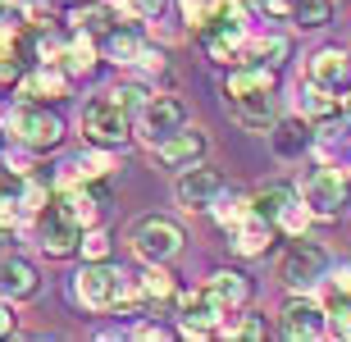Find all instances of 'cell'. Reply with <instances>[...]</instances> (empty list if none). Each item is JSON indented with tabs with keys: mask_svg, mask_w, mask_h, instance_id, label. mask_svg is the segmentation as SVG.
Returning a JSON list of instances; mask_svg holds the SVG:
<instances>
[{
	"mask_svg": "<svg viewBox=\"0 0 351 342\" xmlns=\"http://www.w3.org/2000/svg\"><path fill=\"white\" fill-rule=\"evenodd\" d=\"M301 201H306V210L315 219H338L347 210L351 201V183L342 169H315L306 173V183H301Z\"/></svg>",
	"mask_w": 351,
	"mask_h": 342,
	"instance_id": "cell-4",
	"label": "cell"
},
{
	"mask_svg": "<svg viewBox=\"0 0 351 342\" xmlns=\"http://www.w3.org/2000/svg\"><path fill=\"white\" fill-rule=\"evenodd\" d=\"M5 128H10L23 146H32V151H51V146H60V137H64L60 114H51L41 101H23V106H14L10 119H5Z\"/></svg>",
	"mask_w": 351,
	"mask_h": 342,
	"instance_id": "cell-3",
	"label": "cell"
},
{
	"mask_svg": "<svg viewBox=\"0 0 351 342\" xmlns=\"http://www.w3.org/2000/svg\"><path fill=\"white\" fill-rule=\"evenodd\" d=\"M228 233H233V251L237 256H265L269 242H274V224L265 219V215H256V210H251L242 224H233Z\"/></svg>",
	"mask_w": 351,
	"mask_h": 342,
	"instance_id": "cell-15",
	"label": "cell"
},
{
	"mask_svg": "<svg viewBox=\"0 0 351 342\" xmlns=\"http://www.w3.org/2000/svg\"><path fill=\"white\" fill-rule=\"evenodd\" d=\"M110 96H114L128 114H142V106L151 101V96H146V87H137V82H132V87H119V92H110Z\"/></svg>",
	"mask_w": 351,
	"mask_h": 342,
	"instance_id": "cell-29",
	"label": "cell"
},
{
	"mask_svg": "<svg viewBox=\"0 0 351 342\" xmlns=\"http://www.w3.org/2000/svg\"><path fill=\"white\" fill-rule=\"evenodd\" d=\"M91 64H96V46H91V32H82V37H73L64 46V69L69 73H87Z\"/></svg>",
	"mask_w": 351,
	"mask_h": 342,
	"instance_id": "cell-24",
	"label": "cell"
},
{
	"mask_svg": "<svg viewBox=\"0 0 351 342\" xmlns=\"http://www.w3.org/2000/svg\"><path fill=\"white\" fill-rule=\"evenodd\" d=\"M292 51V46H287V37H265V41H256V46H251L247 51V60H256V64H283V55Z\"/></svg>",
	"mask_w": 351,
	"mask_h": 342,
	"instance_id": "cell-27",
	"label": "cell"
},
{
	"mask_svg": "<svg viewBox=\"0 0 351 342\" xmlns=\"http://www.w3.org/2000/svg\"><path fill=\"white\" fill-rule=\"evenodd\" d=\"M82 256H87V260H105V256H110V237L105 233H87L82 237Z\"/></svg>",
	"mask_w": 351,
	"mask_h": 342,
	"instance_id": "cell-31",
	"label": "cell"
},
{
	"mask_svg": "<svg viewBox=\"0 0 351 342\" xmlns=\"http://www.w3.org/2000/svg\"><path fill=\"white\" fill-rule=\"evenodd\" d=\"M228 338H247V342H261V338H269V324H265L261 315H242L233 324V329H228Z\"/></svg>",
	"mask_w": 351,
	"mask_h": 342,
	"instance_id": "cell-28",
	"label": "cell"
},
{
	"mask_svg": "<svg viewBox=\"0 0 351 342\" xmlns=\"http://www.w3.org/2000/svg\"><path fill=\"white\" fill-rule=\"evenodd\" d=\"M206 132L201 128H187L182 123L178 132H169L165 142H156V160L165 164V169H192V164H201V156H206Z\"/></svg>",
	"mask_w": 351,
	"mask_h": 342,
	"instance_id": "cell-9",
	"label": "cell"
},
{
	"mask_svg": "<svg viewBox=\"0 0 351 342\" xmlns=\"http://www.w3.org/2000/svg\"><path fill=\"white\" fill-rule=\"evenodd\" d=\"M182 123H187V110H182V101H173V96H151L142 106V137L151 146L165 142L169 132H178Z\"/></svg>",
	"mask_w": 351,
	"mask_h": 342,
	"instance_id": "cell-11",
	"label": "cell"
},
{
	"mask_svg": "<svg viewBox=\"0 0 351 342\" xmlns=\"http://www.w3.org/2000/svg\"><path fill=\"white\" fill-rule=\"evenodd\" d=\"M132 5H137V14H165L169 0H132Z\"/></svg>",
	"mask_w": 351,
	"mask_h": 342,
	"instance_id": "cell-35",
	"label": "cell"
},
{
	"mask_svg": "<svg viewBox=\"0 0 351 342\" xmlns=\"http://www.w3.org/2000/svg\"><path fill=\"white\" fill-rule=\"evenodd\" d=\"M73 23H78V32H110L114 27V14H110V5H78L73 10Z\"/></svg>",
	"mask_w": 351,
	"mask_h": 342,
	"instance_id": "cell-25",
	"label": "cell"
},
{
	"mask_svg": "<svg viewBox=\"0 0 351 342\" xmlns=\"http://www.w3.org/2000/svg\"><path fill=\"white\" fill-rule=\"evenodd\" d=\"M292 19H297L301 27H324L328 19H333V5H328V0H297V5H292Z\"/></svg>",
	"mask_w": 351,
	"mask_h": 342,
	"instance_id": "cell-26",
	"label": "cell"
},
{
	"mask_svg": "<svg viewBox=\"0 0 351 342\" xmlns=\"http://www.w3.org/2000/svg\"><path fill=\"white\" fill-rule=\"evenodd\" d=\"M210 288H215V297H219L228 310H237V306L251 302V278L242 274V269H219V274L210 278Z\"/></svg>",
	"mask_w": 351,
	"mask_h": 342,
	"instance_id": "cell-19",
	"label": "cell"
},
{
	"mask_svg": "<svg viewBox=\"0 0 351 342\" xmlns=\"http://www.w3.org/2000/svg\"><path fill=\"white\" fill-rule=\"evenodd\" d=\"M173 292H178V283H173V274L165 269V265H151L142 274V297L146 302H169Z\"/></svg>",
	"mask_w": 351,
	"mask_h": 342,
	"instance_id": "cell-23",
	"label": "cell"
},
{
	"mask_svg": "<svg viewBox=\"0 0 351 342\" xmlns=\"http://www.w3.org/2000/svg\"><path fill=\"white\" fill-rule=\"evenodd\" d=\"M0 142H5V132H0Z\"/></svg>",
	"mask_w": 351,
	"mask_h": 342,
	"instance_id": "cell-39",
	"label": "cell"
},
{
	"mask_svg": "<svg viewBox=\"0 0 351 342\" xmlns=\"http://www.w3.org/2000/svg\"><path fill=\"white\" fill-rule=\"evenodd\" d=\"M333 292H351V265H342L338 274H333Z\"/></svg>",
	"mask_w": 351,
	"mask_h": 342,
	"instance_id": "cell-34",
	"label": "cell"
},
{
	"mask_svg": "<svg viewBox=\"0 0 351 342\" xmlns=\"http://www.w3.org/2000/svg\"><path fill=\"white\" fill-rule=\"evenodd\" d=\"M19 82H23V69H19V60H0V96L5 92H14V87H19Z\"/></svg>",
	"mask_w": 351,
	"mask_h": 342,
	"instance_id": "cell-30",
	"label": "cell"
},
{
	"mask_svg": "<svg viewBox=\"0 0 351 342\" xmlns=\"http://www.w3.org/2000/svg\"><path fill=\"white\" fill-rule=\"evenodd\" d=\"M306 78L328 87V92H351V55L342 46H324V51L311 55V64H306Z\"/></svg>",
	"mask_w": 351,
	"mask_h": 342,
	"instance_id": "cell-10",
	"label": "cell"
},
{
	"mask_svg": "<svg viewBox=\"0 0 351 342\" xmlns=\"http://www.w3.org/2000/svg\"><path fill=\"white\" fill-rule=\"evenodd\" d=\"M137 333H142V338H165V329H160V324H142Z\"/></svg>",
	"mask_w": 351,
	"mask_h": 342,
	"instance_id": "cell-37",
	"label": "cell"
},
{
	"mask_svg": "<svg viewBox=\"0 0 351 342\" xmlns=\"http://www.w3.org/2000/svg\"><path fill=\"white\" fill-rule=\"evenodd\" d=\"M228 110H233V119L247 132H265V128H274V123H278V119H274V92L237 96V101H228Z\"/></svg>",
	"mask_w": 351,
	"mask_h": 342,
	"instance_id": "cell-16",
	"label": "cell"
},
{
	"mask_svg": "<svg viewBox=\"0 0 351 342\" xmlns=\"http://www.w3.org/2000/svg\"><path fill=\"white\" fill-rule=\"evenodd\" d=\"M328 269V256H324V247H315V242H306L301 237L297 247L283 256V283L292 292H306V288H315L319 283V274Z\"/></svg>",
	"mask_w": 351,
	"mask_h": 342,
	"instance_id": "cell-8",
	"label": "cell"
},
{
	"mask_svg": "<svg viewBox=\"0 0 351 342\" xmlns=\"http://www.w3.org/2000/svg\"><path fill=\"white\" fill-rule=\"evenodd\" d=\"M128 242L146 265H165L182 251V228L173 224V219H165V215H142V219L128 228Z\"/></svg>",
	"mask_w": 351,
	"mask_h": 342,
	"instance_id": "cell-1",
	"label": "cell"
},
{
	"mask_svg": "<svg viewBox=\"0 0 351 342\" xmlns=\"http://www.w3.org/2000/svg\"><path fill=\"white\" fill-rule=\"evenodd\" d=\"M19 96L23 101H60L64 96V73L60 69H32V73H23V82H19Z\"/></svg>",
	"mask_w": 351,
	"mask_h": 342,
	"instance_id": "cell-17",
	"label": "cell"
},
{
	"mask_svg": "<svg viewBox=\"0 0 351 342\" xmlns=\"http://www.w3.org/2000/svg\"><path fill=\"white\" fill-rule=\"evenodd\" d=\"M105 51H110V60H114V64H137L142 41L132 37V32H123V27H110V32H105Z\"/></svg>",
	"mask_w": 351,
	"mask_h": 342,
	"instance_id": "cell-22",
	"label": "cell"
},
{
	"mask_svg": "<svg viewBox=\"0 0 351 342\" xmlns=\"http://www.w3.org/2000/svg\"><path fill=\"white\" fill-rule=\"evenodd\" d=\"M0 297L5 302H23V297H37V269L19 256H5L0 260Z\"/></svg>",
	"mask_w": 351,
	"mask_h": 342,
	"instance_id": "cell-14",
	"label": "cell"
},
{
	"mask_svg": "<svg viewBox=\"0 0 351 342\" xmlns=\"http://www.w3.org/2000/svg\"><path fill=\"white\" fill-rule=\"evenodd\" d=\"M10 329H14V310H10V302L0 297V338H5Z\"/></svg>",
	"mask_w": 351,
	"mask_h": 342,
	"instance_id": "cell-33",
	"label": "cell"
},
{
	"mask_svg": "<svg viewBox=\"0 0 351 342\" xmlns=\"http://www.w3.org/2000/svg\"><path fill=\"white\" fill-rule=\"evenodd\" d=\"M278 333L292 342H311L324 333V310L319 306H311L306 297H297V302L283 306V315H278Z\"/></svg>",
	"mask_w": 351,
	"mask_h": 342,
	"instance_id": "cell-13",
	"label": "cell"
},
{
	"mask_svg": "<svg viewBox=\"0 0 351 342\" xmlns=\"http://www.w3.org/2000/svg\"><path fill=\"white\" fill-rule=\"evenodd\" d=\"M301 110H306L311 119H333V114H342L338 92H328V87H319V82H311V78H306V87H301Z\"/></svg>",
	"mask_w": 351,
	"mask_h": 342,
	"instance_id": "cell-21",
	"label": "cell"
},
{
	"mask_svg": "<svg viewBox=\"0 0 351 342\" xmlns=\"http://www.w3.org/2000/svg\"><path fill=\"white\" fill-rule=\"evenodd\" d=\"M219 192H223V173L219 169L192 164V169L178 173V201L187 206V210H206V206H215Z\"/></svg>",
	"mask_w": 351,
	"mask_h": 342,
	"instance_id": "cell-12",
	"label": "cell"
},
{
	"mask_svg": "<svg viewBox=\"0 0 351 342\" xmlns=\"http://www.w3.org/2000/svg\"><path fill=\"white\" fill-rule=\"evenodd\" d=\"M73 292H78V302L87 306V310H110V306H119L128 297V278L119 274L110 260H91V265L78 269Z\"/></svg>",
	"mask_w": 351,
	"mask_h": 342,
	"instance_id": "cell-2",
	"label": "cell"
},
{
	"mask_svg": "<svg viewBox=\"0 0 351 342\" xmlns=\"http://www.w3.org/2000/svg\"><path fill=\"white\" fill-rule=\"evenodd\" d=\"M182 310V333H192V338H206V333H215L223 324V315H228V306L215 297V288H201V292H187L178 302Z\"/></svg>",
	"mask_w": 351,
	"mask_h": 342,
	"instance_id": "cell-7",
	"label": "cell"
},
{
	"mask_svg": "<svg viewBox=\"0 0 351 342\" xmlns=\"http://www.w3.org/2000/svg\"><path fill=\"white\" fill-rule=\"evenodd\" d=\"M37 228H41V251H46V256H73V251L82 247V224L73 219V210H69L60 197L41 210Z\"/></svg>",
	"mask_w": 351,
	"mask_h": 342,
	"instance_id": "cell-6",
	"label": "cell"
},
{
	"mask_svg": "<svg viewBox=\"0 0 351 342\" xmlns=\"http://www.w3.org/2000/svg\"><path fill=\"white\" fill-rule=\"evenodd\" d=\"M14 224H19V201L0 197V233H14Z\"/></svg>",
	"mask_w": 351,
	"mask_h": 342,
	"instance_id": "cell-32",
	"label": "cell"
},
{
	"mask_svg": "<svg viewBox=\"0 0 351 342\" xmlns=\"http://www.w3.org/2000/svg\"><path fill=\"white\" fill-rule=\"evenodd\" d=\"M306 146H311V128H306V119H283V123H274V151H278V156L297 160Z\"/></svg>",
	"mask_w": 351,
	"mask_h": 342,
	"instance_id": "cell-20",
	"label": "cell"
},
{
	"mask_svg": "<svg viewBox=\"0 0 351 342\" xmlns=\"http://www.w3.org/2000/svg\"><path fill=\"white\" fill-rule=\"evenodd\" d=\"M292 206H297V192H292L287 183H269V187H261V192L251 197V210L265 215V219H269L274 228H278V219H283V215L292 210Z\"/></svg>",
	"mask_w": 351,
	"mask_h": 342,
	"instance_id": "cell-18",
	"label": "cell"
},
{
	"mask_svg": "<svg viewBox=\"0 0 351 342\" xmlns=\"http://www.w3.org/2000/svg\"><path fill=\"white\" fill-rule=\"evenodd\" d=\"M82 132H87V142L96 146H123L128 142V110L119 106L114 96H101V101H87V110H82Z\"/></svg>",
	"mask_w": 351,
	"mask_h": 342,
	"instance_id": "cell-5",
	"label": "cell"
},
{
	"mask_svg": "<svg viewBox=\"0 0 351 342\" xmlns=\"http://www.w3.org/2000/svg\"><path fill=\"white\" fill-rule=\"evenodd\" d=\"M342 119H347V128H351V92L342 96Z\"/></svg>",
	"mask_w": 351,
	"mask_h": 342,
	"instance_id": "cell-38",
	"label": "cell"
},
{
	"mask_svg": "<svg viewBox=\"0 0 351 342\" xmlns=\"http://www.w3.org/2000/svg\"><path fill=\"white\" fill-rule=\"evenodd\" d=\"M261 5H265V14H292L297 0H261Z\"/></svg>",
	"mask_w": 351,
	"mask_h": 342,
	"instance_id": "cell-36",
	"label": "cell"
}]
</instances>
